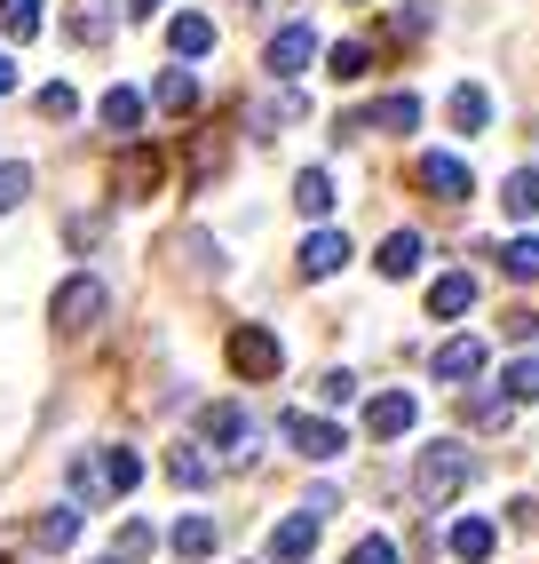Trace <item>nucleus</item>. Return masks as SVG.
<instances>
[{
  "instance_id": "nucleus-1",
  "label": "nucleus",
  "mask_w": 539,
  "mask_h": 564,
  "mask_svg": "<svg viewBox=\"0 0 539 564\" xmlns=\"http://www.w3.org/2000/svg\"><path fill=\"white\" fill-rule=\"evenodd\" d=\"M469 477H476L469 445H420V462H413V501H420V509H444V501L469 494Z\"/></svg>"
},
{
  "instance_id": "nucleus-2",
  "label": "nucleus",
  "mask_w": 539,
  "mask_h": 564,
  "mask_svg": "<svg viewBox=\"0 0 539 564\" xmlns=\"http://www.w3.org/2000/svg\"><path fill=\"white\" fill-rule=\"evenodd\" d=\"M135 485H143V454H135V445H111V454L103 462H72V494H80V501H111V494H135Z\"/></svg>"
},
{
  "instance_id": "nucleus-3",
  "label": "nucleus",
  "mask_w": 539,
  "mask_h": 564,
  "mask_svg": "<svg viewBox=\"0 0 539 564\" xmlns=\"http://www.w3.org/2000/svg\"><path fill=\"white\" fill-rule=\"evenodd\" d=\"M230 373H239V382H278V366H286V343L270 326H230Z\"/></svg>"
},
{
  "instance_id": "nucleus-4",
  "label": "nucleus",
  "mask_w": 539,
  "mask_h": 564,
  "mask_svg": "<svg viewBox=\"0 0 539 564\" xmlns=\"http://www.w3.org/2000/svg\"><path fill=\"white\" fill-rule=\"evenodd\" d=\"M310 56H318V32L310 24H278L270 48H262V72L270 80H294V72H310Z\"/></svg>"
},
{
  "instance_id": "nucleus-5",
  "label": "nucleus",
  "mask_w": 539,
  "mask_h": 564,
  "mask_svg": "<svg viewBox=\"0 0 539 564\" xmlns=\"http://www.w3.org/2000/svg\"><path fill=\"white\" fill-rule=\"evenodd\" d=\"M103 303H111V294H103V279H64L48 311H56V326H64V334H88V326L103 318Z\"/></svg>"
},
{
  "instance_id": "nucleus-6",
  "label": "nucleus",
  "mask_w": 539,
  "mask_h": 564,
  "mask_svg": "<svg viewBox=\"0 0 539 564\" xmlns=\"http://www.w3.org/2000/svg\"><path fill=\"white\" fill-rule=\"evenodd\" d=\"M199 437L215 445L222 462H246V454H254V422H246L239 405H207V413H199Z\"/></svg>"
},
{
  "instance_id": "nucleus-7",
  "label": "nucleus",
  "mask_w": 539,
  "mask_h": 564,
  "mask_svg": "<svg viewBox=\"0 0 539 564\" xmlns=\"http://www.w3.org/2000/svg\"><path fill=\"white\" fill-rule=\"evenodd\" d=\"M160 175H167V160L151 152V143H128L120 167H111V192H120V199H151V192H160Z\"/></svg>"
},
{
  "instance_id": "nucleus-8",
  "label": "nucleus",
  "mask_w": 539,
  "mask_h": 564,
  "mask_svg": "<svg viewBox=\"0 0 539 564\" xmlns=\"http://www.w3.org/2000/svg\"><path fill=\"white\" fill-rule=\"evenodd\" d=\"M413 183H420L429 199H469V192H476V183H469V160H452V152H420V160H413Z\"/></svg>"
},
{
  "instance_id": "nucleus-9",
  "label": "nucleus",
  "mask_w": 539,
  "mask_h": 564,
  "mask_svg": "<svg viewBox=\"0 0 539 564\" xmlns=\"http://www.w3.org/2000/svg\"><path fill=\"white\" fill-rule=\"evenodd\" d=\"M429 366H437V382H476V373L492 366V350L476 343V334H452V343H437Z\"/></svg>"
},
{
  "instance_id": "nucleus-10",
  "label": "nucleus",
  "mask_w": 539,
  "mask_h": 564,
  "mask_svg": "<svg viewBox=\"0 0 539 564\" xmlns=\"http://www.w3.org/2000/svg\"><path fill=\"white\" fill-rule=\"evenodd\" d=\"M278 430H286L294 454H310V462H333V454H341V430H333V422H318V413H286Z\"/></svg>"
},
{
  "instance_id": "nucleus-11",
  "label": "nucleus",
  "mask_w": 539,
  "mask_h": 564,
  "mask_svg": "<svg viewBox=\"0 0 539 564\" xmlns=\"http://www.w3.org/2000/svg\"><path fill=\"white\" fill-rule=\"evenodd\" d=\"M413 422H420V398H413V390H381V398L365 405V430H373V437H405Z\"/></svg>"
},
{
  "instance_id": "nucleus-12",
  "label": "nucleus",
  "mask_w": 539,
  "mask_h": 564,
  "mask_svg": "<svg viewBox=\"0 0 539 564\" xmlns=\"http://www.w3.org/2000/svg\"><path fill=\"white\" fill-rule=\"evenodd\" d=\"M350 254H358L350 231H310V239H301V279H333Z\"/></svg>"
},
{
  "instance_id": "nucleus-13",
  "label": "nucleus",
  "mask_w": 539,
  "mask_h": 564,
  "mask_svg": "<svg viewBox=\"0 0 539 564\" xmlns=\"http://www.w3.org/2000/svg\"><path fill=\"white\" fill-rule=\"evenodd\" d=\"M310 549H318V509H301V517H286L278 533H270V556L278 564H310Z\"/></svg>"
},
{
  "instance_id": "nucleus-14",
  "label": "nucleus",
  "mask_w": 539,
  "mask_h": 564,
  "mask_svg": "<svg viewBox=\"0 0 539 564\" xmlns=\"http://www.w3.org/2000/svg\"><path fill=\"white\" fill-rule=\"evenodd\" d=\"M64 32H72L80 48H103V41H111V0H72V9H64Z\"/></svg>"
},
{
  "instance_id": "nucleus-15",
  "label": "nucleus",
  "mask_w": 539,
  "mask_h": 564,
  "mask_svg": "<svg viewBox=\"0 0 539 564\" xmlns=\"http://www.w3.org/2000/svg\"><path fill=\"white\" fill-rule=\"evenodd\" d=\"M420 254H429V239H420V231H389V239H381V279H413L420 271Z\"/></svg>"
},
{
  "instance_id": "nucleus-16",
  "label": "nucleus",
  "mask_w": 539,
  "mask_h": 564,
  "mask_svg": "<svg viewBox=\"0 0 539 564\" xmlns=\"http://www.w3.org/2000/svg\"><path fill=\"white\" fill-rule=\"evenodd\" d=\"M460 311H476V271H444L429 286V318H460Z\"/></svg>"
},
{
  "instance_id": "nucleus-17",
  "label": "nucleus",
  "mask_w": 539,
  "mask_h": 564,
  "mask_svg": "<svg viewBox=\"0 0 539 564\" xmlns=\"http://www.w3.org/2000/svg\"><path fill=\"white\" fill-rule=\"evenodd\" d=\"M413 120H420V96L397 88V96H381L373 111H358V120H341V128H413Z\"/></svg>"
},
{
  "instance_id": "nucleus-18",
  "label": "nucleus",
  "mask_w": 539,
  "mask_h": 564,
  "mask_svg": "<svg viewBox=\"0 0 539 564\" xmlns=\"http://www.w3.org/2000/svg\"><path fill=\"white\" fill-rule=\"evenodd\" d=\"M167 48H175V56H207V48H215V17L183 9V17L167 24Z\"/></svg>"
},
{
  "instance_id": "nucleus-19",
  "label": "nucleus",
  "mask_w": 539,
  "mask_h": 564,
  "mask_svg": "<svg viewBox=\"0 0 539 564\" xmlns=\"http://www.w3.org/2000/svg\"><path fill=\"white\" fill-rule=\"evenodd\" d=\"M452 128H460V135H484V128H492V96H484L476 80L452 88Z\"/></svg>"
},
{
  "instance_id": "nucleus-20",
  "label": "nucleus",
  "mask_w": 539,
  "mask_h": 564,
  "mask_svg": "<svg viewBox=\"0 0 539 564\" xmlns=\"http://www.w3.org/2000/svg\"><path fill=\"white\" fill-rule=\"evenodd\" d=\"M444 541H452V556H460V564H484V556L499 549V533H492V524H484V517H460V524H452V533H444Z\"/></svg>"
},
{
  "instance_id": "nucleus-21",
  "label": "nucleus",
  "mask_w": 539,
  "mask_h": 564,
  "mask_svg": "<svg viewBox=\"0 0 539 564\" xmlns=\"http://www.w3.org/2000/svg\"><path fill=\"white\" fill-rule=\"evenodd\" d=\"M151 104H160V111H175V120H183V111H199V80H190L183 64H167V72H160V88H151Z\"/></svg>"
},
{
  "instance_id": "nucleus-22",
  "label": "nucleus",
  "mask_w": 539,
  "mask_h": 564,
  "mask_svg": "<svg viewBox=\"0 0 539 564\" xmlns=\"http://www.w3.org/2000/svg\"><path fill=\"white\" fill-rule=\"evenodd\" d=\"M103 128L120 135V143H135V128H143V96H135V88H111V96H103Z\"/></svg>"
},
{
  "instance_id": "nucleus-23",
  "label": "nucleus",
  "mask_w": 539,
  "mask_h": 564,
  "mask_svg": "<svg viewBox=\"0 0 539 564\" xmlns=\"http://www.w3.org/2000/svg\"><path fill=\"white\" fill-rule=\"evenodd\" d=\"M294 207H301V215H333V175H326V167H301V175H294Z\"/></svg>"
},
{
  "instance_id": "nucleus-24",
  "label": "nucleus",
  "mask_w": 539,
  "mask_h": 564,
  "mask_svg": "<svg viewBox=\"0 0 539 564\" xmlns=\"http://www.w3.org/2000/svg\"><path fill=\"white\" fill-rule=\"evenodd\" d=\"M499 207H508L516 223H531V215H539V167H516L508 192H499Z\"/></svg>"
},
{
  "instance_id": "nucleus-25",
  "label": "nucleus",
  "mask_w": 539,
  "mask_h": 564,
  "mask_svg": "<svg viewBox=\"0 0 539 564\" xmlns=\"http://www.w3.org/2000/svg\"><path fill=\"white\" fill-rule=\"evenodd\" d=\"M32 541H41V549H72V541H80V509H48L41 524H32Z\"/></svg>"
},
{
  "instance_id": "nucleus-26",
  "label": "nucleus",
  "mask_w": 539,
  "mask_h": 564,
  "mask_svg": "<svg viewBox=\"0 0 539 564\" xmlns=\"http://www.w3.org/2000/svg\"><path fill=\"white\" fill-rule=\"evenodd\" d=\"M175 556H190V564L215 556V517H183L175 524Z\"/></svg>"
},
{
  "instance_id": "nucleus-27",
  "label": "nucleus",
  "mask_w": 539,
  "mask_h": 564,
  "mask_svg": "<svg viewBox=\"0 0 539 564\" xmlns=\"http://www.w3.org/2000/svg\"><path fill=\"white\" fill-rule=\"evenodd\" d=\"M499 271H508V279H539V231H531V239H508V247H499Z\"/></svg>"
},
{
  "instance_id": "nucleus-28",
  "label": "nucleus",
  "mask_w": 539,
  "mask_h": 564,
  "mask_svg": "<svg viewBox=\"0 0 539 564\" xmlns=\"http://www.w3.org/2000/svg\"><path fill=\"white\" fill-rule=\"evenodd\" d=\"M326 72H333V80H365V72H373V56H365L358 41H341V48H326Z\"/></svg>"
},
{
  "instance_id": "nucleus-29",
  "label": "nucleus",
  "mask_w": 539,
  "mask_h": 564,
  "mask_svg": "<svg viewBox=\"0 0 539 564\" xmlns=\"http://www.w3.org/2000/svg\"><path fill=\"white\" fill-rule=\"evenodd\" d=\"M508 405H516L508 390H476V398H469V422H476V430H499V422H508Z\"/></svg>"
},
{
  "instance_id": "nucleus-30",
  "label": "nucleus",
  "mask_w": 539,
  "mask_h": 564,
  "mask_svg": "<svg viewBox=\"0 0 539 564\" xmlns=\"http://www.w3.org/2000/svg\"><path fill=\"white\" fill-rule=\"evenodd\" d=\"M0 24H9V41H32L41 32V0H0Z\"/></svg>"
},
{
  "instance_id": "nucleus-31",
  "label": "nucleus",
  "mask_w": 539,
  "mask_h": 564,
  "mask_svg": "<svg viewBox=\"0 0 539 564\" xmlns=\"http://www.w3.org/2000/svg\"><path fill=\"white\" fill-rule=\"evenodd\" d=\"M167 477H175V485H207L215 469H207V454H199V445H175V454H167Z\"/></svg>"
},
{
  "instance_id": "nucleus-32",
  "label": "nucleus",
  "mask_w": 539,
  "mask_h": 564,
  "mask_svg": "<svg viewBox=\"0 0 539 564\" xmlns=\"http://www.w3.org/2000/svg\"><path fill=\"white\" fill-rule=\"evenodd\" d=\"M151 541H160L151 524H120V541H111V556H120V564H143V556H151Z\"/></svg>"
},
{
  "instance_id": "nucleus-33",
  "label": "nucleus",
  "mask_w": 539,
  "mask_h": 564,
  "mask_svg": "<svg viewBox=\"0 0 539 564\" xmlns=\"http://www.w3.org/2000/svg\"><path fill=\"white\" fill-rule=\"evenodd\" d=\"M24 192H32V167H24V160H9V167H0V215L24 207Z\"/></svg>"
},
{
  "instance_id": "nucleus-34",
  "label": "nucleus",
  "mask_w": 539,
  "mask_h": 564,
  "mask_svg": "<svg viewBox=\"0 0 539 564\" xmlns=\"http://www.w3.org/2000/svg\"><path fill=\"white\" fill-rule=\"evenodd\" d=\"M499 382H508V398H539V358H508Z\"/></svg>"
},
{
  "instance_id": "nucleus-35",
  "label": "nucleus",
  "mask_w": 539,
  "mask_h": 564,
  "mask_svg": "<svg viewBox=\"0 0 539 564\" xmlns=\"http://www.w3.org/2000/svg\"><path fill=\"white\" fill-rule=\"evenodd\" d=\"M318 398H326V405H350V398H358V373H350V366H333L326 382H318Z\"/></svg>"
},
{
  "instance_id": "nucleus-36",
  "label": "nucleus",
  "mask_w": 539,
  "mask_h": 564,
  "mask_svg": "<svg viewBox=\"0 0 539 564\" xmlns=\"http://www.w3.org/2000/svg\"><path fill=\"white\" fill-rule=\"evenodd\" d=\"M72 111H80V96H72L64 80H56V88H41V120H72Z\"/></svg>"
},
{
  "instance_id": "nucleus-37",
  "label": "nucleus",
  "mask_w": 539,
  "mask_h": 564,
  "mask_svg": "<svg viewBox=\"0 0 539 564\" xmlns=\"http://www.w3.org/2000/svg\"><path fill=\"white\" fill-rule=\"evenodd\" d=\"M350 564H397V549L373 533V541H358V549H350Z\"/></svg>"
},
{
  "instance_id": "nucleus-38",
  "label": "nucleus",
  "mask_w": 539,
  "mask_h": 564,
  "mask_svg": "<svg viewBox=\"0 0 539 564\" xmlns=\"http://www.w3.org/2000/svg\"><path fill=\"white\" fill-rule=\"evenodd\" d=\"M9 88H16V64H9V56H0V96H9Z\"/></svg>"
},
{
  "instance_id": "nucleus-39",
  "label": "nucleus",
  "mask_w": 539,
  "mask_h": 564,
  "mask_svg": "<svg viewBox=\"0 0 539 564\" xmlns=\"http://www.w3.org/2000/svg\"><path fill=\"white\" fill-rule=\"evenodd\" d=\"M128 17H160V0H128Z\"/></svg>"
},
{
  "instance_id": "nucleus-40",
  "label": "nucleus",
  "mask_w": 539,
  "mask_h": 564,
  "mask_svg": "<svg viewBox=\"0 0 539 564\" xmlns=\"http://www.w3.org/2000/svg\"><path fill=\"white\" fill-rule=\"evenodd\" d=\"M0 564H9V556H0Z\"/></svg>"
}]
</instances>
